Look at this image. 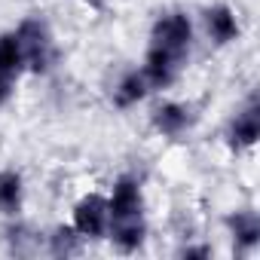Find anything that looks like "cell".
Listing matches in <instances>:
<instances>
[{"label":"cell","mask_w":260,"mask_h":260,"mask_svg":"<svg viewBox=\"0 0 260 260\" xmlns=\"http://www.w3.org/2000/svg\"><path fill=\"white\" fill-rule=\"evenodd\" d=\"M13 86H16V80H10V77L0 74V107H4V104L13 98Z\"/></svg>","instance_id":"cell-17"},{"label":"cell","mask_w":260,"mask_h":260,"mask_svg":"<svg viewBox=\"0 0 260 260\" xmlns=\"http://www.w3.org/2000/svg\"><path fill=\"white\" fill-rule=\"evenodd\" d=\"M178 254L187 260H208V257H214V248L211 245H184Z\"/></svg>","instance_id":"cell-16"},{"label":"cell","mask_w":260,"mask_h":260,"mask_svg":"<svg viewBox=\"0 0 260 260\" xmlns=\"http://www.w3.org/2000/svg\"><path fill=\"white\" fill-rule=\"evenodd\" d=\"M107 211H110V220L144 214V190L135 175H119L113 181V187L107 193Z\"/></svg>","instance_id":"cell-6"},{"label":"cell","mask_w":260,"mask_h":260,"mask_svg":"<svg viewBox=\"0 0 260 260\" xmlns=\"http://www.w3.org/2000/svg\"><path fill=\"white\" fill-rule=\"evenodd\" d=\"M16 37L25 52V71L31 74H49L58 64V46L49 31V25L40 16H28L16 25Z\"/></svg>","instance_id":"cell-1"},{"label":"cell","mask_w":260,"mask_h":260,"mask_svg":"<svg viewBox=\"0 0 260 260\" xmlns=\"http://www.w3.org/2000/svg\"><path fill=\"white\" fill-rule=\"evenodd\" d=\"M193 122H196V110L187 101H162L150 113L153 132L162 135V138H181V135H187L190 128H193Z\"/></svg>","instance_id":"cell-7"},{"label":"cell","mask_w":260,"mask_h":260,"mask_svg":"<svg viewBox=\"0 0 260 260\" xmlns=\"http://www.w3.org/2000/svg\"><path fill=\"white\" fill-rule=\"evenodd\" d=\"M7 242H10V251H13V254H31L40 239H37V233H34L28 223H19V220H16V223L7 226Z\"/></svg>","instance_id":"cell-15"},{"label":"cell","mask_w":260,"mask_h":260,"mask_svg":"<svg viewBox=\"0 0 260 260\" xmlns=\"http://www.w3.org/2000/svg\"><path fill=\"white\" fill-rule=\"evenodd\" d=\"M107 223H110V211H107V196L92 190L83 193L74 208H71V226L86 239V242H98L107 239Z\"/></svg>","instance_id":"cell-3"},{"label":"cell","mask_w":260,"mask_h":260,"mask_svg":"<svg viewBox=\"0 0 260 260\" xmlns=\"http://www.w3.org/2000/svg\"><path fill=\"white\" fill-rule=\"evenodd\" d=\"M80 4H83V7H89V10H104L107 0H80Z\"/></svg>","instance_id":"cell-18"},{"label":"cell","mask_w":260,"mask_h":260,"mask_svg":"<svg viewBox=\"0 0 260 260\" xmlns=\"http://www.w3.org/2000/svg\"><path fill=\"white\" fill-rule=\"evenodd\" d=\"M107 239L119 254H138L147 242V217H122L107 223Z\"/></svg>","instance_id":"cell-9"},{"label":"cell","mask_w":260,"mask_h":260,"mask_svg":"<svg viewBox=\"0 0 260 260\" xmlns=\"http://www.w3.org/2000/svg\"><path fill=\"white\" fill-rule=\"evenodd\" d=\"M83 236L71 226V223H58L49 236H46V251L52 257H77L83 251Z\"/></svg>","instance_id":"cell-14"},{"label":"cell","mask_w":260,"mask_h":260,"mask_svg":"<svg viewBox=\"0 0 260 260\" xmlns=\"http://www.w3.org/2000/svg\"><path fill=\"white\" fill-rule=\"evenodd\" d=\"M150 92H153V89L147 86V80H144L141 68H128V71H122V74H119V80L113 83L110 101H113V107H116V110H132V107H138Z\"/></svg>","instance_id":"cell-11"},{"label":"cell","mask_w":260,"mask_h":260,"mask_svg":"<svg viewBox=\"0 0 260 260\" xmlns=\"http://www.w3.org/2000/svg\"><path fill=\"white\" fill-rule=\"evenodd\" d=\"M226 223V233L233 239V245L242 251V254H251L257 245H260V214L254 208H239V211H230L223 217Z\"/></svg>","instance_id":"cell-10"},{"label":"cell","mask_w":260,"mask_h":260,"mask_svg":"<svg viewBox=\"0 0 260 260\" xmlns=\"http://www.w3.org/2000/svg\"><path fill=\"white\" fill-rule=\"evenodd\" d=\"M202 31L211 40V46L223 49L230 43H236L242 37V25H239V13L230 4H211L202 10Z\"/></svg>","instance_id":"cell-5"},{"label":"cell","mask_w":260,"mask_h":260,"mask_svg":"<svg viewBox=\"0 0 260 260\" xmlns=\"http://www.w3.org/2000/svg\"><path fill=\"white\" fill-rule=\"evenodd\" d=\"M25 205V178L19 169H0V214L19 217Z\"/></svg>","instance_id":"cell-12"},{"label":"cell","mask_w":260,"mask_h":260,"mask_svg":"<svg viewBox=\"0 0 260 260\" xmlns=\"http://www.w3.org/2000/svg\"><path fill=\"white\" fill-rule=\"evenodd\" d=\"M193 40H196V28H193V19L184 10L159 13L156 22L150 25V46H159V49L178 55L181 61L190 58Z\"/></svg>","instance_id":"cell-2"},{"label":"cell","mask_w":260,"mask_h":260,"mask_svg":"<svg viewBox=\"0 0 260 260\" xmlns=\"http://www.w3.org/2000/svg\"><path fill=\"white\" fill-rule=\"evenodd\" d=\"M181 71H184V61L178 55H172L159 46H147L144 61H141V74H144L150 89H172L178 83Z\"/></svg>","instance_id":"cell-8"},{"label":"cell","mask_w":260,"mask_h":260,"mask_svg":"<svg viewBox=\"0 0 260 260\" xmlns=\"http://www.w3.org/2000/svg\"><path fill=\"white\" fill-rule=\"evenodd\" d=\"M257 141H260V104L251 95L226 125V147L233 153H248L257 147Z\"/></svg>","instance_id":"cell-4"},{"label":"cell","mask_w":260,"mask_h":260,"mask_svg":"<svg viewBox=\"0 0 260 260\" xmlns=\"http://www.w3.org/2000/svg\"><path fill=\"white\" fill-rule=\"evenodd\" d=\"M0 74L10 77V80L25 74V52H22V43H19L16 31L0 34Z\"/></svg>","instance_id":"cell-13"}]
</instances>
